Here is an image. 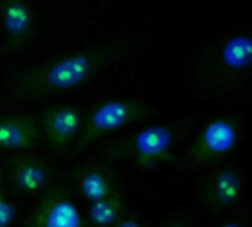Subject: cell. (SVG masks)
I'll list each match as a JSON object with an SVG mask.
<instances>
[{
    "label": "cell",
    "mask_w": 252,
    "mask_h": 227,
    "mask_svg": "<svg viewBox=\"0 0 252 227\" xmlns=\"http://www.w3.org/2000/svg\"><path fill=\"white\" fill-rule=\"evenodd\" d=\"M148 115L146 105L134 97H115L96 105L83 123L78 148L89 146L102 136L139 123Z\"/></svg>",
    "instance_id": "cell-2"
},
{
    "label": "cell",
    "mask_w": 252,
    "mask_h": 227,
    "mask_svg": "<svg viewBox=\"0 0 252 227\" xmlns=\"http://www.w3.org/2000/svg\"><path fill=\"white\" fill-rule=\"evenodd\" d=\"M124 201L115 192L114 195L100 199L97 202H92L87 211L89 222L97 227L115 226L124 214Z\"/></svg>",
    "instance_id": "cell-13"
},
{
    "label": "cell",
    "mask_w": 252,
    "mask_h": 227,
    "mask_svg": "<svg viewBox=\"0 0 252 227\" xmlns=\"http://www.w3.org/2000/svg\"><path fill=\"white\" fill-rule=\"evenodd\" d=\"M173 146V127L170 124H151L133 136L128 149L137 165L151 168L171 160Z\"/></svg>",
    "instance_id": "cell-5"
},
{
    "label": "cell",
    "mask_w": 252,
    "mask_h": 227,
    "mask_svg": "<svg viewBox=\"0 0 252 227\" xmlns=\"http://www.w3.org/2000/svg\"><path fill=\"white\" fill-rule=\"evenodd\" d=\"M223 64L232 71H244L252 59V41L248 34H236L230 37L221 49Z\"/></svg>",
    "instance_id": "cell-12"
},
{
    "label": "cell",
    "mask_w": 252,
    "mask_h": 227,
    "mask_svg": "<svg viewBox=\"0 0 252 227\" xmlns=\"http://www.w3.org/2000/svg\"><path fill=\"white\" fill-rule=\"evenodd\" d=\"M30 227H83V219L72 196L63 188L49 189L28 220Z\"/></svg>",
    "instance_id": "cell-4"
},
{
    "label": "cell",
    "mask_w": 252,
    "mask_h": 227,
    "mask_svg": "<svg viewBox=\"0 0 252 227\" xmlns=\"http://www.w3.org/2000/svg\"><path fill=\"white\" fill-rule=\"evenodd\" d=\"M38 126L47 145L56 151H63L78 137L83 115L75 105H56L43 112Z\"/></svg>",
    "instance_id": "cell-6"
},
{
    "label": "cell",
    "mask_w": 252,
    "mask_h": 227,
    "mask_svg": "<svg viewBox=\"0 0 252 227\" xmlns=\"http://www.w3.org/2000/svg\"><path fill=\"white\" fill-rule=\"evenodd\" d=\"M114 227H143L140 225V222L134 220V219H121Z\"/></svg>",
    "instance_id": "cell-15"
},
{
    "label": "cell",
    "mask_w": 252,
    "mask_h": 227,
    "mask_svg": "<svg viewBox=\"0 0 252 227\" xmlns=\"http://www.w3.org/2000/svg\"><path fill=\"white\" fill-rule=\"evenodd\" d=\"M40 126L30 115H7L0 118V151L22 152L35 146Z\"/></svg>",
    "instance_id": "cell-8"
},
{
    "label": "cell",
    "mask_w": 252,
    "mask_h": 227,
    "mask_svg": "<svg viewBox=\"0 0 252 227\" xmlns=\"http://www.w3.org/2000/svg\"><path fill=\"white\" fill-rule=\"evenodd\" d=\"M15 216H16L15 205L12 202L6 201L0 191V227L10 226L12 222L15 220Z\"/></svg>",
    "instance_id": "cell-14"
},
{
    "label": "cell",
    "mask_w": 252,
    "mask_h": 227,
    "mask_svg": "<svg viewBox=\"0 0 252 227\" xmlns=\"http://www.w3.org/2000/svg\"><path fill=\"white\" fill-rule=\"evenodd\" d=\"M238 124L227 117L210 121L199 131L195 142L188 151V158L192 164H204L233 151L238 145Z\"/></svg>",
    "instance_id": "cell-3"
},
{
    "label": "cell",
    "mask_w": 252,
    "mask_h": 227,
    "mask_svg": "<svg viewBox=\"0 0 252 227\" xmlns=\"http://www.w3.org/2000/svg\"><path fill=\"white\" fill-rule=\"evenodd\" d=\"M0 21L12 46H22L32 32V13L25 0H0Z\"/></svg>",
    "instance_id": "cell-10"
},
{
    "label": "cell",
    "mask_w": 252,
    "mask_h": 227,
    "mask_svg": "<svg viewBox=\"0 0 252 227\" xmlns=\"http://www.w3.org/2000/svg\"><path fill=\"white\" fill-rule=\"evenodd\" d=\"M220 227H242V225H241V223H238V222H229V223L221 225Z\"/></svg>",
    "instance_id": "cell-16"
},
{
    "label": "cell",
    "mask_w": 252,
    "mask_h": 227,
    "mask_svg": "<svg viewBox=\"0 0 252 227\" xmlns=\"http://www.w3.org/2000/svg\"><path fill=\"white\" fill-rule=\"evenodd\" d=\"M78 189L81 196L90 204L105 199L115 194L109 176L99 167H90L81 171Z\"/></svg>",
    "instance_id": "cell-11"
},
{
    "label": "cell",
    "mask_w": 252,
    "mask_h": 227,
    "mask_svg": "<svg viewBox=\"0 0 252 227\" xmlns=\"http://www.w3.org/2000/svg\"><path fill=\"white\" fill-rule=\"evenodd\" d=\"M117 55L111 46L80 49L37 65L18 77L16 90L22 95H53L77 89L96 75Z\"/></svg>",
    "instance_id": "cell-1"
},
{
    "label": "cell",
    "mask_w": 252,
    "mask_h": 227,
    "mask_svg": "<svg viewBox=\"0 0 252 227\" xmlns=\"http://www.w3.org/2000/svg\"><path fill=\"white\" fill-rule=\"evenodd\" d=\"M244 179L238 168H221L207 183L205 204L213 210L233 207L242 196Z\"/></svg>",
    "instance_id": "cell-9"
},
{
    "label": "cell",
    "mask_w": 252,
    "mask_h": 227,
    "mask_svg": "<svg viewBox=\"0 0 252 227\" xmlns=\"http://www.w3.org/2000/svg\"><path fill=\"white\" fill-rule=\"evenodd\" d=\"M50 167L46 160L35 155H16L9 162V177L16 191L25 195H35L49 182Z\"/></svg>",
    "instance_id": "cell-7"
}]
</instances>
